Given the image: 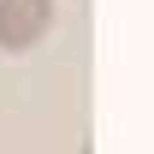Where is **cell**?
Segmentation results:
<instances>
[{"label": "cell", "instance_id": "cell-2", "mask_svg": "<svg viewBox=\"0 0 154 154\" xmlns=\"http://www.w3.org/2000/svg\"><path fill=\"white\" fill-rule=\"evenodd\" d=\"M77 154H95V148H77Z\"/></svg>", "mask_w": 154, "mask_h": 154}, {"label": "cell", "instance_id": "cell-1", "mask_svg": "<svg viewBox=\"0 0 154 154\" xmlns=\"http://www.w3.org/2000/svg\"><path fill=\"white\" fill-rule=\"evenodd\" d=\"M54 30V0H0V48L6 54H30Z\"/></svg>", "mask_w": 154, "mask_h": 154}]
</instances>
